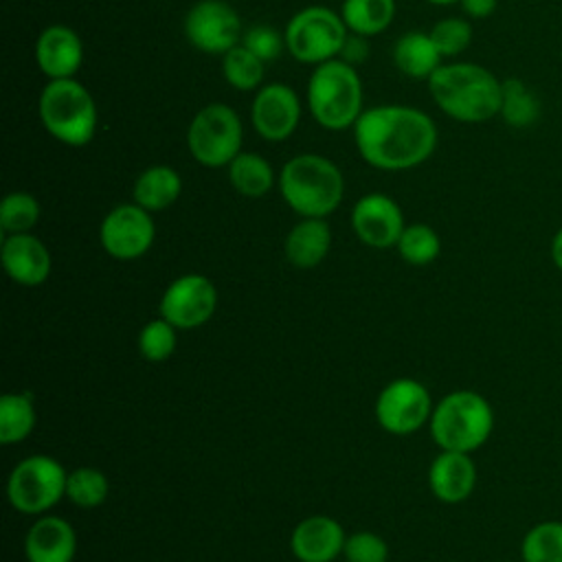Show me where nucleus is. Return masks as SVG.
I'll use <instances>...</instances> for the list:
<instances>
[{
	"instance_id": "obj_32",
	"label": "nucleus",
	"mask_w": 562,
	"mask_h": 562,
	"mask_svg": "<svg viewBox=\"0 0 562 562\" xmlns=\"http://www.w3.org/2000/svg\"><path fill=\"white\" fill-rule=\"evenodd\" d=\"M40 220V202L26 191L7 193L0 204V228L7 235L31 233Z\"/></svg>"
},
{
	"instance_id": "obj_18",
	"label": "nucleus",
	"mask_w": 562,
	"mask_h": 562,
	"mask_svg": "<svg viewBox=\"0 0 562 562\" xmlns=\"http://www.w3.org/2000/svg\"><path fill=\"white\" fill-rule=\"evenodd\" d=\"M345 540L347 536L338 520L316 514L303 518L294 527L290 536V549L301 562H331L342 555Z\"/></svg>"
},
{
	"instance_id": "obj_36",
	"label": "nucleus",
	"mask_w": 562,
	"mask_h": 562,
	"mask_svg": "<svg viewBox=\"0 0 562 562\" xmlns=\"http://www.w3.org/2000/svg\"><path fill=\"white\" fill-rule=\"evenodd\" d=\"M342 558L347 562H386L389 544L373 531H356L347 536Z\"/></svg>"
},
{
	"instance_id": "obj_40",
	"label": "nucleus",
	"mask_w": 562,
	"mask_h": 562,
	"mask_svg": "<svg viewBox=\"0 0 562 562\" xmlns=\"http://www.w3.org/2000/svg\"><path fill=\"white\" fill-rule=\"evenodd\" d=\"M426 2L437 4V7H448V4H454V2H459V0H426Z\"/></svg>"
},
{
	"instance_id": "obj_1",
	"label": "nucleus",
	"mask_w": 562,
	"mask_h": 562,
	"mask_svg": "<svg viewBox=\"0 0 562 562\" xmlns=\"http://www.w3.org/2000/svg\"><path fill=\"white\" fill-rule=\"evenodd\" d=\"M353 143L362 160L382 171H404L426 162L439 140L435 121L413 105H373L360 114Z\"/></svg>"
},
{
	"instance_id": "obj_9",
	"label": "nucleus",
	"mask_w": 562,
	"mask_h": 562,
	"mask_svg": "<svg viewBox=\"0 0 562 562\" xmlns=\"http://www.w3.org/2000/svg\"><path fill=\"white\" fill-rule=\"evenodd\" d=\"M68 472L48 454L22 459L9 474L7 498L22 514H44L66 496Z\"/></svg>"
},
{
	"instance_id": "obj_6",
	"label": "nucleus",
	"mask_w": 562,
	"mask_h": 562,
	"mask_svg": "<svg viewBox=\"0 0 562 562\" xmlns=\"http://www.w3.org/2000/svg\"><path fill=\"white\" fill-rule=\"evenodd\" d=\"M430 435L441 450L474 452L494 430L490 402L470 389L452 391L439 400L430 415Z\"/></svg>"
},
{
	"instance_id": "obj_8",
	"label": "nucleus",
	"mask_w": 562,
	"mask_h": 562,
	"mask_svg": "<svg viewBox=\"0 0 562 562\" xmlns=\"http://www.w3.org/2000/svg\"><path fill=\"white\" fill-rule=\"evenodd\" d=\"M244 125L239 114L226 103H206L187 127V149L202 167L220 169L241 151Z\"/></svg>"
},
{
	"instance_id": "obj_30",
	"label": "nucleus",
	"mask_w": 562,
	"mask_h": 562,
	"mask_svg": "<svg viewBox=\"0 0 562 562\" xmlns=\"http://www.w3.org/2000/svg\"><path fill=\"white\" fill-rule=\"evenodd\" d=\"M395 248L404 261L413 266H426L439 257L441 239L432 226L417 222V224H406Z\"/></svg>"
},
{
	"instance_id": "obj_12",
	"label": "nucleus",
	"mask_w": 562,
	"mask_h": 562,
	"mask_svg": "<svg viewBox=\"0 0 562 562\" xmlns=\"http://www.w3.org/2000/svg\"><path fill=\"white\" fill-rule=\"evenodd\" d=\"M156 237V224L151 213L136 202L119 204L103 217L99 226V241L103 250L121 261L143 257Z\"/></svg>"
},
{
	"instance_id": "obj_31",
	"label": "nucleus",
	"mask_w": 562,
	"mask_h": 562,
	"mask_svg": "<svg viewBox=\"0 0 562 562\" xmlns=\"http://www.w3.org/2000/svg\"><path fill=\"white\" fill-rule=\"evenodd\" d=\"M108 492H110L108 476L99 468L81 465V468H75L72 472H68L66 496L77 507H83V509L99 507L108 498Z\"/></svg>"
},
{
	"instance_id": "obj_20",
	"label": "nucleus",
	"mask_w": 562,
	"mask_h": 562,
	"mask_svg": "<svg viewBox=\"0 0 562 562\" xmlns=\"http://www.w3.org/2000/svg\"><path fill=\"white\" fill-rule=\"evenodd\" d=\"M77 553V533L61 516L37 518L24 536V555L29 562H72Z\"/></svg>"
},
{
	"instance_id": "obj_34",
	"label": "nucleus",
	"mask_w": 562,
	"mask_h": 562,
	"mask_svg": "<svg viewBox=\"0 0 562 562\" xmlns=\"http://www.w3.org/2000/svg\"><path fill=\"white\" fill-rule=\"evenodd\" d=\"M428 33L441 57H457L472 42V24L465 18H443Z\"/></svg>"
},
{
	"instance_id": "obj_7",
	"label": "nucleus",
	"mask_w": 562,
	"mask_h": 562,
	"mask_svg": "<svg viewBox=\"0 0 562 562\" xmlns=\"http://www.w3.org/2000/svg\"><path fill=\"white\" fill-rule=\"evenodd\" d=\"M347 35L349 29L340 13L321 4L296 11L283 29L285 50L292 59L312 66L340 57Z\"/></svg>"
},
{
	"instance_id": "obj_22",
	"label": "nucleus",
	"mask_w": 562,
	"mask_h": 562,
	"mask_svg": "<svg viewBox=\"0 0 562 562\" xmlns=\"http://www.w3.org/2000/svg\"><path fill=\"white\" fill-rule=\"evenodd\" d=\"M182 193V178L169 165H154L138 173L132 187V198L149 213L169 209Z\"/></svg>"
},
{
	"instance_id": "obj_21",
	"label": "nucleus",
	"mask_w": 562,
	"mask_h": 562,
	"mask_svg": "<svg viewBox=\"0 0 562 562\" xmlns=\"http://www.w3.org/2000/svg\"><path fill=\"white\" fill-rule=\"evenodd\" d=\"M331 248V228L325 217H303L285 237V257L294 268L318 266Z\"/></svg>"
},
{
	"instance_id": "obj_4",
	"label": "nucleus",
	"mask_w": 562,
	"mask_h": 562,
	"mask_svg": "<svg viewBox=\"0 0 562 562\" xmlns=\"http://www.w3.org/2000/svg\"><path fill=\"white\" fill-rule=\"evenodd\" d=\"M307 108L321 127L329 132L351 130L364 112L356 66L340 57L318 64L307 79Z\"/></svg>"
},
{
	"instance_id": "obj_37",
	"label": "nucleus",
	"mask_w": 562,
	"mask_h": 562,
	"mask_svg": "<svg viewBox=\"0 0 562 562\" xmlns=\"http://www.w3.org/2000/svg\"><path fill=\"white\" fill-rule=\"evenodd\" d=\"M367 40H369V37L349 33L347 40H345V46H342V50H340V59H345V61L351 64V66H356L358 61H364V57L369 55Z\"/></svg>"
},
{
	"instance_id": "obj_11",
	"label": "nucleus",
	"mask_w": 562,
	"mask_h": 562,
	"mask_svg": "<svg viewBox=\"0 0 562 562\" xmlns=\"http://www.w3.org/2000/svg\"><path fill=\"white\" fill-rule=\"evenodd\" d=\"M428 389L413 378L389 382L375 400V419L391 435H413L432 415Z\"/></svg>"
},
{
	"instance_id": "obj_27",
	"label": "nucleus",
	"mask_w": 562,
	"mask_h": 562,
	"mask_svg": "<svg viewBox=\"0 0 562 562\" xmlns=\"http://www.w3.org/2000/svg\"><path fill=\"white\" fill-rule=\"evenodd\" d=\"M35 404L29 393H4L0 397V441L18 443L35 428Z\"/></svg>"
},
{
	"instance_id": "obj_24",
	"label": "nucleus",
	"mask_w": 562,
	"mask_h": 562,
	"mask_svg": "<svg viewBox=\"0 0 562 562\" xmlns=\"http://www.w3.org/2000/svg\"><path fill=\"white\" fill-rule=\"evenodd\" d=\"M226 169L233 189L246 198H261L274 184L272 165L257 151L241 149Z\"/></svg>"
},
{
	"instance_id": "obj_15",
	"label": "nucleus",
	"mask_w": 562,
	"mask_h": 562,
	"mask_svg": "<svg viewBox=\"0 0 562 562\" xmlns=\"http://www.w3.org/2000/svg\"><path fill=\"white\" fill-rule=\"evenodd\" d=\"M351 228L358 239L371 248L395 246L404 224V213L400 204L384 193H367L358 198L351 209Z\"/></svg>"
},
{
	"instance_id": "obj_17",
	"label": "nucleus",
	"mask_w": 562,
	"mask_h": 562,
	"mask_svg": "<svg viewBox=\"0 0 562 562\" xmlns=\"http://www.w3.org/2000/svg\"><path fill=\"white\" fill-rule=\"evenodd\" d=\"M2 266L9 279L20 285H40L48 279L53 259L46 244L33 233L7 235L2 241Z\"/></svg>"
},
{
	"instance_id": "obj_25",
	"label": "nucleus",
	"mask_w": 562,
	"mask_h": 562,
	"mask_svg": "<svg viewBox=\"0 0 562 562\" xmlns=\"http://www.w3.org/2000/svg\"><path fill=\"white\" fill-rule=\"evenodd\" d=\"M340 18L349 33L371 37L391 26L395 18V0H342Z\"/></svg>"
},
{
	"instance_id": "obj_16",
	"label": "nucleus",
	"mask_w": 562,
	"mask_h": 562,
	"mask_svg": "<svg viewBox=\"0 0 562 562\" xmlns=\"http://www.w3.org/2000/svg\"><path fill=\"white\" fill-rule=\"evenodd\" d=\"M35 61L48 79H70L83 64V42L75 29L50 24L37 35Z\"/></svg>"
},
{
	"instance_id": "obj_28",
	"label": "nucleus",
	"mask_w": 562,
	"mask_h": 562,
	"mask_svg": "<svg viewBox=\"0 0 562 562\" xmlns=\"http://www.w3.org/2000/svg\"><path fill=\"white\" fill-rule=\"evenodd\" d=\"M522 562H562V520H540L520 540Z\"/></svg>"
},
{
	"instance_id": "obj_33",
	"label": "nucleus",
	"mask_w": 562,
	"mask_h": 562,
	"mask_svg": "<svg viewBox=\"0 0 562 562\" xmlns=\"http://www.w3.org/2000/svg\"><path fill=\"white\" fill-rule=\"evenodd\" d=\"M176 342L178 329L162 316L149 321L138 334V349L149 362L167 360L176 351Z\"/></svg>"
},
{
	"instance_id": "obj_26",
	"label": "nucleus",
	"mask_w": 562,
	"mask_h": 562,
	"mask_svg": "<svg viewBox=\"0 0 562 562\" xmlns=\"http://www.w3.org/2000/svg\"><path fill=\"white\" fill-rule=\"evenodd\" d=\"M540 99L522 79H505L501 92L498 116L516 130L531 127L540 119Z\"/></svg>"
},
{
	"instance_id": "obj_23",
	"label": "nucleus",
	"mask_w": 562,
	"mask_h": 562,
	"mask_svg": "<svg viewBox=\"0 0 562 562\" xmlns=\"http://www.w3.org/2000/svg\"><path fill=\"white\" fill-rule=\"evenodd\" d=\"M441 53L437 50L430 33L408 31L393 46L395 68L411 79H430V75L441 66Z\"/></svg>"
},
{
	"instance_id": "obj_10",
	"label": "nucleus",
	"mask_w": 562,
	"mask_h": 562,
	"mask_svg": "<svg viewBox=\"0 0 562 562\" xmlns=\"http://www.w3.org/2000/svg\"><path fill=\"white\" fill-rule=\"evenodd\" d=\"M244 24L226 0H198L184 15L187 42L209 55H224L241 42Z\"/></svg>"
},
{
	"instance_id": "obj_2",
	"label": "nucleus",
	"mask_w": 562,
	"mask_h": 562,
	"mask_svg": "<svg viewBox=\"0 0 562 562\" xmlns=\"http://www.w3.org/2000/svg\"><path fill=\"white\" fill-rule=\"evenodd\" d=\"M428 92L439 110L459 123H483L498 116L503 81L481 64H441L428 79Z\"/></svg>"
},
{
	"instance_id": "obj_3",
	"label": "nucleus",
	"mask_w": 562,
	"mask_h": 562,
	"mask_svg": "<svg viewBox=\"0 0 562 562\" xmlns=\"http://www.w3.org/2000/svg\"><path fill=\"white\" fill-rule=\"evenodd\" d=\"M285 204L301 217H327L345 195V180L336 162L321 154L292 156L279 173Z\"/></svg>"
},
{
	"instance_id": "obj_19",
	"label": "nucleus",
	"mask_w": 562,
	"mask_h": 562,
	"mask_svg": "<svg viewBox=\"0 0 562 562\" xmlns=\"http://www.w3.org/2000/svg\"><path fill=\"white\" fill-rule=\"evenodd\" d=\"M430 492L448 505L463 503L476 485V465L470 452L441 450L428 470Z\"/></svg>"
},
{
	"instance_id": "obj_14",
	"label": "nucleus",
	"mask_w": 562,
	"mask_h": 562,
	"mask_svg": "<svg viewBox=\"0 0 562 562\" xmlns=\"http://www.w3.org/2000/svg\"><path fill=\"white\" fill-rule=\"evenodd\" d=\"M250 123L263 140L279 143L290 138L301 123L296 90L281 81L261 86L250 105Z\"/></svg>"
},
{
	"instance_id": "obj_13",
	"label": "nucleus",
	"mask_w": 562,
	"mask_h": 562,
	"mask_svg": "<svg viewBox=\"0 0 562 562\" xmlns=\"http://www.w3.org/2000/svg\"><path fill=\"white\" fill-rule=\"evenodd\" d=\"M217 307V290L204 274L189 272L173 279L160 299V316L176 329L204 325Z\"/></svg>"
},
{
	"instance_id": "obj_39",
	"label": "nucleus",
	"mask_w": 562,
	"mask_h": 562,
	"mask_svg": "<svg viewBox=\"0 0 562 562\" xmlns=\"http://www.w3.org/2000/svg\"><path fill=\"white\" fill-rule=\"evenodd\" d=\"M551 261L562 272V226L555 231V235L551 239Z\"/></svg>"
},
{
	"instance_id": "obj_29",
	"label": "nucleus",
	"mask_w": 562,
	"mask_h": 562,
	"mask_svg": "<svg viewBox=\"0 0 562 562\" xmlns=\"http://www.w3.org/2000/svg\"><path fill=\"white\" fill-rule=\"evenodd\" d=\"M263 66L255 53H250L241 42L222 55V75L239 92L259 90L263 83Z\"/></svg>"
},
{
	"instance_id": "obj_5",
	"label": "nucleus",
	"mask_w": 562,
	"mask_h": 562,
	"mask_svg": "<svg viewBox=\"0 0 562 562\" xmlns=\"http://www.w3.org/2000/svg\"><path fill=\"white\" fill-rule=\"evenodd\" d=\"M37 114L44 130L68 147H83L94 138L97 103L75 77L48 79L40 92Z\"/></svg>"
},
{
	"instance_id": "obj_35",
	"label": "nucleus",
	"mask_w": 562,
	"mask_h": 562,
	"mask_svg": "<svg viewBox=\"0 0 562 562\" xmlns=\"http://www.w3.org/2000/svg\"><path fill=\"white\" fill-rule=\"evenodd\" d=\"M241 44L266 64L277 59L281 55V50H285L283 33L270 24H252V26L244 29Z\"/></svg>"
},
{
	"instance_id": "obj_38",
	"label": "nucleus",
	"mask_w": 562,
	"mask_h": 562,
	"mask_svg": "<svg viewBox=\"0 0 562 562\" xmlns=\"http://www.w3.org/2000/svg\"><path fill=\"white\" fill-rule=\"evenodd\" d=\"M459 4H461L463 13L468 18L483 20V18H490L496 11L498 0H459Z\"/></svg>"
}]
</instances>
